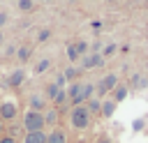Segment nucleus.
<instances>
[{
	"mask_svg": "<svg viewBox=\"0 0 148 143\" xmlns=\"http://www.w3.org/2000/svg\"><path fill=\"white\" fill-rule=\"evenodd\" d=\"M18 7H21L23 12H30V9H32V0H18Z\"/></svg>",
	"mask_w": 148,
	"mask_h": 143,
	"instance_id": "6ab92c4d",
	"label": "nucleus"
},
{
	"mask_svg": "<svg viewBox=\"0 0 148 143\" xmlns=\"http://www.w3.org/2000/svg\"><path fill=\"white\" fill-rule=\"evenodd\" d=\"M46 143H67V134L58 127H53L49 134H46Z\"/></svg>",
	"mask_w": 148,
	"mask_h": 143,
	"instance_id": "1a4fd4ad",
	"label": "nucleus"
},
{
	"mask_svg": "<svg viewBox=\"0 0 148 143\" xmlns=\"http://www.w3.org/2000/svg\"><path fill=\"white\" fill-rule=\"evenodd\" d=\"M67 58H69L72 62H76V60H81V58H83L76 44H69V46H67Z\"/></svg>",
	"mask_w": 148,
	"mask_h": 143,
	"instance_id": "2eb2a0df",
	"label": "nucleus"
},
{
	"mask_svg": "<svg viewBox=\"0 0 148 143\" xmlns=\"http://www.w3.org/2000/svg\"><path fill=\"white\" fill-rule=\"evenodd\" d=\"M56 122H58V108H46L44 111V125L56 127Z\"/></svg>",
	"mask_w": 148,
	"mask_h": 143,
	"instance_id": "ddd939ff",
	"label": "nucleus"
},
{
	"mask_svg": "<svg viewBox=\"0 0 148 143\" xmlns=\"http://www.w3.org/2000/svg\"><path fill=\"white\" fill-rule=\"evenodd\" d=\"M44 113L42 111H25L23 115V129L25 131H44Z\"/></svg>",
	"mask_w": 148,
	"mask_h": 143,
	"instance_id": "f03ea898",
	"label": "nucleus"
},
{
	"mask_svg": "<svg viewBox=\"0 0 148 143\" xmlns=\"http://www.w3.org/2000/svg\"><path fill=\"white\" fill-rule=\"evenodd\" d=\"M143 127H146V120H143V118H139V120L132 122V131H141Z\"/></svg>",
	"mask_w": 148,
	"mask_h": 143,
	"instance_id": "a211bd4d",
	"label": "nucleus"
},
{
	"mask_svg": "<svg viewBox=\"0 0 148 143\" xmlns=\"http://www.w3.org/2000/svg\"><path fill=\"white\" fill-rule=\"evenodd\" d=\"M127 95H130V85L118 83V85L113 88V92H111V99H113L116 104H120V101H125V99H127Z\"/></svg>",
	"mask_w": 148,
	"mask_h": 143,
	"instance_id": "0eeeda50",
	"label": "nucleus"
},
{
	"mask_svg": "<svg viewBox=\"0 0 148 143\" xmlns=\"http://www.w3.org/2000/svg\"><path fill=\"white\" fill-rule=\"evenodd\" d=\"M18 58H21V60H28V58H30V48H28V46L18 48Z\"/></svg>",
	"mask_w": 148,
	"mask_h": 143,
	"instance_id": "aec40b11",
	"label": "nucleus"
},
{
	"mask_svg": "<svg viewBox=\"0 0 148 143\" xmlns=\"http://www.w3.org/2000/svg\"><path fill=\"white\" fill-rule=\"evenodd\" d=\"M113 51H116V44H109V46L104 48V53H102V58H104V55H111Z\"/></svg>",
	"mask_w": 148,
	"mask_h": 143,
	"instance_id": "5701e85b",
	"label": "nucleus"
},
{
	"mask_svg": "<svg viewBox=\"0 0 148 143\" xmlns=\"http://www.w3.org/2000/svg\"><path fill=\"white\" fill-rule=\"evenodd\" d=\"M23 143H46V131H25Z\"/></svg>",
	"mask_w": 148,
	"mask_h": 143,
	"instance_id": "9d476101",
	"label": "nucleus"
},
{
	"mask_svg": "<svg viewBox=\"0 0 148 143\" xmlns=\"http://www.w3.org/2000/svg\"><path fill=\"white\" fill-rule=\"evenodd\" d=\"M28 104H30V111H46V97H42V95H30V99H28Z\"/></svg>",
	"mask_w": 148,
	"mask_h": 143,
	"instance_id": "6e6552de",
	"label": "nucleus"
},
{
	"mask_svg": "<svg viewBox=\"0 0 148 143\" xmlns=\"http://www.w3.org/2000/svg\"><path fill=\"white\" fill-rule=\"evenodd\" d=\"M0 44H2V35H0Z\"/></svg>",
	"mask_w": 148,
	"mask_h": 143,
	"instance_id": "bb28decb",
	"label": "nucleus"
},
{
	"mask_svg": "<svg viewBox=\"0 0 148 143\" xmlns=\"http://www.w3.org/2000/svg\"><path fill=\"white\" fill-rule=\"evenodd\" d=\"M62 74H65V78H67V81H72V78H76V76H79V69H76V67H67Z\"/></svg>",
	"mask_w": 148,
	"mask_h": 143,
	"instance_id": "f3484780",
	"label": "nucleus"
},
{
	"mask_svg": "<svg viewBox=\"0 0 148 143\" xmlns=\"http://www.w3.org/2000/svg\"><path fill=\"white\" fill-rule=\"evenodd\" d=\"M90 120H92V115H90V111L86 108V104L72 106V111H69V125H72L74 129H79V131L88 129V127H90Z\"/></svg>",
	"mask_w": 148,
	"mask_h": 143,
	"instance_id": "f257e3e1",
	"label": "nucleus"
},
{
	"mask_svg": "<svg viewBox=\"0 0 148 143\" xmlns=\"http://www.w3.org/2000/svg\"><path fill=\"white\" fill-rule=\"evenodd\" d=\"M2 134H5V120L0 118V136H2Z\"/></svg>",
	"mask_w": 148,
	"mask_h": 143,
	"instance_id": "a878e982",
	"label": "nucleus"
},
{
	"mask_svg": "<svg viewBox=\"0 0 148 143\" xmlns=\"http://www.w3.org/2000/svg\"><path fill=\"white\" fill-rule=\"evenodd\" d=\"M116 85H118V76H116V74H106V76L102 78V83L97 85V99L104 97L106 92H113Z\"/></svg>",
	"mask_w": 148,
	"mask_h": 143,
	"instance_id": "39448f33",
	"label": "nucleus"
},
{
	"mask_svg": "<svg viewBox=\"0 0 148 143\" xmlns=\"http://www.w3.org/2000/svg\"><path fill=\"white\" fill-rule=\"evenodd\" d=\"M49 67H51V60H49V58H44V60H39V62L35 65V74H44Z\"/></svg>",
	"mask_w": 148,
	"mask_h": 143,
	"instance_id": "dca6fc26",
	"label": "nucleus"
},
{
	"mask_svg": "<svg viewBox=\"0 0 148 143\" xmlns=\"http://www.w3.org/2000/svg\"><path fill=\"white\" fill-rule=\"evenodd\" d=\"M76 46H79V51H81V53H86V51H88V44H86V42H79Z\"/></svg>",
	"mask_w": 148,
	"mask_h": 143,
	"instance_id": "b1692460",
	"label": "nucleus"
},
{
	"mask_svg": "<svg viewBox=\"0 0 148 143\" xmlns=\"http://www.w3.org/2000/svg\"><path fill=\"white\" fill-rule=\"evenodd\" d=\"M16 115H18V104H16L14 99H5V101H0V118H2L5 122H12Z\"/></svg>",
	"mask_w": 148,
	"mask_h": 143,
	"instance_id": "20e7f679",
	"label": "nucleus"
},
{
	"mask_svg": "<svg viewBox=\"0 0 148 143\" xmlns=\"http://www.w3.org/2000/svg\"><path fill=\"white\" fill-rule=\"evenodd\" d=\"M116 106H118V104H116L113 99H104V101H102V111H99V115H102V118H111V115L116 113Z\"/></svg>",
	"mask_w": 148,
	"mask_h": 143,
	"instance_id": "f8f14e48",
	"label": "nucleus"
},
{
	"mask_svg": "<svg viewBox=\"0 0 148 143\" xmlns=\"http://www.w3.org/2000/svg\"><path fill=\"white\" fill-rule=\"evenodd\" d=\"M86 108L90 111V115H97V113L102 111V99H97V97H90V99L86 101Z\"/></svg>",
	"mask_w": 148,
	"mask_h": 143,
	"instance_id": "4468645a",
	"label": "nucleus"
},
{
	"mask_svg": "<svg viewBox=\"0 0 148 143\" xmlns=\"http://www.w3.org/2000/svg\"><path fill=\"white\" fill-rule=\"evenodd\" d=\"M102 65H104L102 53H90V55H83V60H81L83 69H92V67H102Z\"/></svg>",
	"mask_w": 148,
	"mask_h": 143,
	"instance_id": "423d86ee",
	"label": "nucleus"
},
{
	"mask_svg": "<svg viewBox=\"0 0 148 143\" xmlns=\"http://www.w3.org/2000/svg\"><path fill=\"white\" fill-rule=\"evenodd\" d=\"M67 99L72 101V106H81V104H86V95H83V83H72L69 88H67Z\"/></svg>",
	"mask_w": 148,
	"mask_h": 143,
	"instance_id": "7ed1b4c3",
	"label": "nucleus"
},
{
	"mask_svg": "<svg viewBox=\"0 0 148 143\" xmlns=\"http://www.w3.org/2000/svg\"><path fill=\"white\" fill-rule=\"evenodd\" d=\"M5 23H7V14H5V12H0V25H5Z\"/></svg>",
	"mask_w": 148,
	"mask_h": 143,
	"instance_id": "393cba45",
	"label": "nucleus"
},
{
	"mask_svg": "<svg viewBox=\"0 0 148 143\" xmlns=\"http://www.w3.org/2000/svg\"><path fill=\"white\" fill-rule=\"evenodd\" d=\"M0 143H18V141H16L14 136H9V134H2V136H0Z\"/></svg>",
	"mask_w": 148,
	"mask_h": 143,
	"instance_id": "412c9836",
	"label": "nucleus"
},
{
	"mask_svg": "<svg viewBox=\"0 0 148 143\" xmlns=\"http://www.w3.org/2000/svg\"><path fill=\"white\" fill-rule=\"evenodd\" d=\"M23 81H25V72H23V69H14V72L9 74V78H7V83H9L12 88H18Z\"/></svg>",
	"mask_w": 148,
	"mask_h": 143,
	"instance_id": "9b49d317",
	"label": "nucleus"
},
{
	"mask_svg": "<svg viewBox=\"0 0 148 143\" xmlns=\"http://www.w3.org/2000/svg\"><path fill=\"white\" fill-rule=\"evenodd\" d=\"M49 39V30H42L39 35H37V42H46Z\"/></svg>",
	"mask_w": 148,
	"mask_h": 143,
	"instance_id": "4be33fe9",
	"label": "nucleus"
}]
</instances>
